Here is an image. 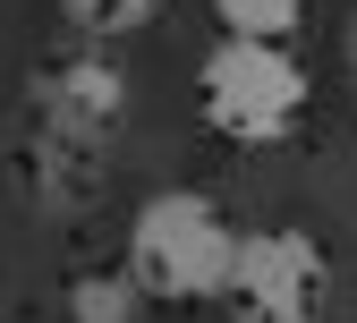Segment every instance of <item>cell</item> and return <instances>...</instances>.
I'll return each mask as SVG.
<instances>
[{"mask_svg": "<svg viewBox=\"0 0 357 323\" xmlns=\"http://www.w3.org/2000/svg\"><path fill=\"white\" fill-rule=\"evenodd\" d=\"M128 128V77L102 52H77L34 77V188L43 196H85L94 162Z\"/></svg>", "mask_w": 357, "mask_h": 323, "instance_id": "6da1fadb", "label": "cell"}, {"mask_svg": "<svg viewBox=\"0 0 357 323\" xmlns=\"http://www.w3.org/2000/svg\"><path fill=\"white\" fill-rule=\"evenodd\" d=\"M238 264V230L204 188H162L128 221V272L145 298H221Z\"/></svg>", "mask_w": 357, "mask_h": 323, "instance_id": "7a4b0ae2", "label": "cell"}, {"mask_svg": "<svg viewBox=\"0 0 357 323\" xmlns=\"http://www.w3.org/2000/svg\"><path fill=\"white\" fill-rule=\"evenodd\" d=\"M196 103L230 145H281L306 119V68L289 60V43L221 34L204 52V68H196Z\"/></svg>", "mask_w": 357, "mask_h": 323, "instance_id": "3957f363", "label": "cell"}, {"mask_svg": "<svg viewBox=\"0 0 357 323\" xmlns=\"http://www.w3.org/2000/svg\"><path fill=\"white\" fill-rule=\"evenodd\" d=\"M221 298L238 323H324L332 255L315 247V230H238V264Z\"/></svg>", "mask_w": 357, "mask_h": 323, "instance_id": "277c9868", "label": "cell"}, {"mask_svg": "<svg viewBox=\"0 0 357 323\" xmlns=\"http://www.w3.org/2000/svg\"><path fill=\"white\" fill-rule=\"evenodd\" d=\"M137 315H145L137 272H77L68 281V323H137Z\"/></svg>", "mask_w": 357, "mask_h": 323, "instance_id": "5b68a950", "label": "cell"}, {"mask_svg": "<svg viewBox=\"0 0 357 323\" xmlns=\"http://www.w3.org/2000/svg\"><path fill=\"white\" fill-rule=\"evenodd\" d=\"M306 9H315V0H213L221 34H255V43H289Z\"/></svg>", "mask_w": 357, "mask_h": 323, "instance_id": "8992f818", "label": "cell"}, {"mask_svg": "<svg viewBox=\"0 0 357 323\" xmlns=\"http://www.w3.org/2000/svg\"><path fill=\"white\" fill-rule=\"evenodd\" d=\"M153 9H162V0H60V17H68L85 43H119V34H137Z\"/></svg>", "mask_w": 357, "mask_h": 323, "instance_id": "52a82bcc", "label": "cell"}, {"mask_svg": "<svg viewBox=\"0 0 357 323\" xmlns=\"http://www.w3.org/2000/svg\"><path fill=\"white\" fill-rule=\"evenodd\" d=\"M349 60H357V34H349Z\"/></svg>", "mask_w": 357, "mask_h": 323, "instance_id": "ba28073f", "label": "cell"}]
</instances>
